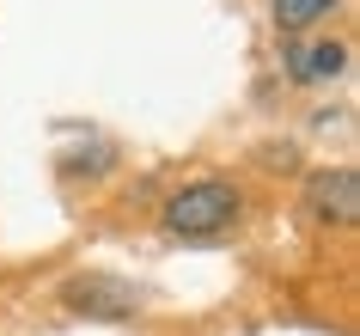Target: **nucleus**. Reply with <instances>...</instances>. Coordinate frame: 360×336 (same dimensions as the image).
Wrapping results in <instances>:
<instances>
[{
  "mask_svg": "<svg viewBox=\"0 0 360 336\" xmlns=\"http://www.w3.org/2000/svg\"><path fill=\"white\" fill-rule=\"evenodd\" d=\"M238 208H245L238 184H226V178H195V184L165 196V232H177V239H214V232H226L238 220Z\"/></svg>",
  "mask_w": 360,
  "mask_h": 336,
  "instance_id": "nucleus-1",
  "label": "nucleus"
},
{
  "mask_svg": "<svg viewBox=\"0 0 360 336\" xmlns=\"http://www.w3.org/2000/svg\"><path fill=\"white\" fill-rule=\"evenodd\" d=\"M305 214L318 226H336V232H348V226L360 220V171L354 166H323L305 178Z\"/></svg>",
  "mask_w": 360,
  "mask_h": 336,
  "instance_id": "nucleus-2",
  "label": "nucleus"
},
{
  "mask_svg": "<svg viewBox=\"0 0 360 336\" xmlns=\"http://www.w3.org/2000/svg\"><path fill=\"white\" fill-rule=\"evenodd\" d=\"M61 306L79 318H134V306H141V287L122 275H104V269H92V275H74L68 287H61Z\"/></svg>",
  "mask_w": 360,
  "mask_h": 336,
  "instance_id": "nucleus-3",
  "label": "nucleus"
},
{
  "mask_svg": "<svg viewBox=\"0 0 360 336\" xmlns=\"http://www.w3.org/2000/svg\"><path fill=\"white\" fill-rule=\"evenodd\" d=\"M281 68H287L293 86H330V80L348 74V43H336V37H300V43H287Z\"/></svg>",
  "mask_w": 360,
  "mask_h": 336,
  "instance_id": "nucleus-4",
  "label": "nucleus"
},
{
  "mask_svg": "<svg viewBox=\"0 0 360 336\" xmlns=\"http://www.w3.org/2000/svg\"><path fill=\"white\" fill-rule=\"evenodd\" d=\"M336 6H342V0H269V19L281 25V31H293V37H300V31L323 25Z\"/></svg>",
  "mask_w": 360,
  "mask_h": 336,
  "instance_id": "nucleus-5",
  "label": "nucleus"
}]
</instances>
